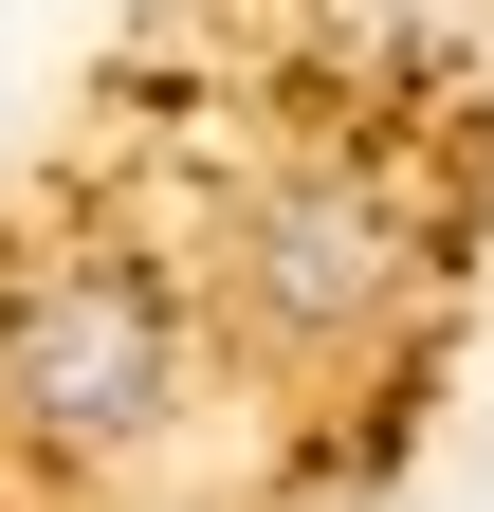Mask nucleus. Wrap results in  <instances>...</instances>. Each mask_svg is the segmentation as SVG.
<instances>
[{"label":"nucleus","mask_w":494,"mask_h":512,"mask_svg":"<svg viewBox=\"0 0 494 512\" xmlns=\"http://www.w3.org/2000/svg\"><path fill=\"white\" fill-rule=\"evenodd\" d=\"M0 403L37 439H129L165 421V293L129 256H37L0 293Z\"/></svg>","instance_id":"obj_1"},{"label":"nucleus","mask_w":494,"mask_h":512,"mask_svg":"<svg viewBox=\"0 0 494 512\" xmlns=\"http://www.w3.org/2000/svg\"><path fill=\"white\" fill-rule=\"evenodd\" d=\"M385 275H403V220L366 202V183H275L257 220H238V293L275 311L293 348H330V330H366V311H385Z\"/></svg>","instance_id":"obj_2"}]
</instances>
